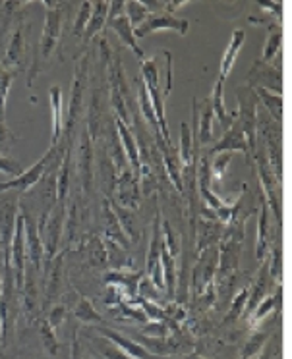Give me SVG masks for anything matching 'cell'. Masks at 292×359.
Instances as JSON below:
<instances>
[{
    "instance_id": "obj_9",
    "label": "cell",
    "mask_w": 292,
    "mask_h": 359,
    "mask_svg": "<svg viewBox=\"0 0 292 359\" xmlns=\"http://www.w3.org/2000/svg\"><path fill=\"white\" fill-rule=\"evenodd\" d=\"M163 29H171V32H176L178 35H186L190 29V22L182 20V18H176L174 14L159 12V14H151L142 25H138L134 29V35L135 39H143L151 33L163 32Z\"/></svg>"
},
{
    "instance_id": "obj_54",
    "label": "cell",
    "mask_w": 292,
    "mask_h": 359,
    "mask_svg": "<svg viewBox=\"0 0 292 359\" xmlns=\"http://www.w3.org/2000/svg\"><path fill=\"white\" fill-rule=\"evenodd\" d=\"M186 359H204V358H199V355H192V358H186Z\"/></svg>"
},
{
    "instance_id": "obj_53",
    "label": "cell",
    "mask_w": 292,
    "mask_h": 359,
    "mask_svg": "<svg viewBox=\"0 0 292 359\" xmlns=\"http://www.w3.org/2000/svg\"><path fill=\"white\" fill-rule=\"evenodd\" d=\"M271 358H273V348L265 350V353H263V355H261V358H258V359H271Z\"/></svg>"
},
{
    "instance_id": "obj_10",
    "label": "cell",
    "mask_w": 292,
    "mask_h": 359,
    "mask_svg": "<svg viewBox=\"0 0 292 359\" xmlns=\"http://www.w3.org/2000/svg\"><path fill=\"white\" fill-rule=\"evenodd\" d=\"M260 219H258V242H255V259L258 263H265L269 257V251L273 248V220H271V211H269L267 201L263 199L260 191Z\"/></svg>"
},
{
    "instance_id": "obj_30",
    "label": "cell",
    "mask_w": 292,
    "mask_h": 359,
    "mask_svg": "<svg viewBox=\"0 0 292 359\" xmlns=\"http://www.w3.org/2000/svg\"><path fill=\"white\" fill-rule=\"evenodd\" d=\"M107 16H109V2H105V0L93 2V10H91V16H89V24H87L81 39L86 41V43H89L97 33L103 32L105 25H107Z\"/></svg>"
},
{
    "instance_id": "obj_16",
    "label": "cell",
    "mask_w": 292,
    "mask_h": 359,
    "mask_svg": "<svg viewBox=\"0 0 292 359\" xmlns=\"http://www.w3.org/2000/svg\"><path fill=\"white\" fill-rule=\"evenodd\" d=\"M234 151H240V153H244L248 158H252V155H250V147H248V141H246L244 133H242V128H240V124H238L237 120L232 122V126H230L229 130H225L221 140L217 141L213 147L209 149V156L221 155V153H234Z\"/></svg>"
},
{
    "instance_id": "obj_13",
    "label": "cell",
    "mask_w": 292,
    "mask_h": 359,
    "mask_svg": "<svg viewBox=\"0 0 292 359\" xmlns=\"http://www.w3.org/2000/svg\"><path fill=\"white\" fill-rule=\"evenodd\" d=\"M87 60L89 56H84V60L78 64L76 68V74H74V86H72V99L70 107H68V124H66V130L72 132V128L76 126V120H78L79 110L84 109V91H86V79H87Z\"/></svg>"
},
{
    "instance_id": "obj_42",
    "label": "cell",
    "mask_w": 292,
    "mask_h": 359,
    "mask_svg": "<svg viewBox=\"0 0 292 359\" xmlns=\"http://www.w3.org/2000/svg\"><path fill=\"white\" fill-rule=\"evenodd\" d=\"M246 305H248V288H242L238 292L234 299H232V304H230L229 315H227V319L225 323H232V320H237L242 317V313L246 311Z\"/></svg>"
},
{
    "instance_id": "obj_7",
    "label": "cell",
    "mask_w": 292,
    "mask_h": 359,
    "mask_svg": "<svg viewBox=\"0 0 292 359\" xmlns=\"http://www.w3.org/2000/svg\"><path fill=\"white\" fill-rule=\"evenodd\" d=\"M58 147V145H56ZM56 147H51L41 156L37 163L33 164L32 168L24 170L16 178L8 180V182H0V191H8V189H16V191H29L33 186H37V182L43 178V174L47 170V166L53 161V155L56 153Z\"/></svg>"
},
{
    "instance_id": "obj_19",
    "label": "cell",
    "mask_w": 292,
    "mask_h": 359,
    "mask_svg": "<svg viewBox=\"0 0 292 359\" xmlns=\"http://www.w3.org/2000/svg\"><path fill=\"white\" fill-rule=\"evenodd\" d=\"M25 50V24L24 22H18L16 27L12 29V35H10L8 47H6V53H4V58H2V66L6 70H12L22 64V58H24Z\"/></svg>"
},
{
    "instance_id": "obj_12",
    "label": "cell",
    "mask_w": 292,
    "mask_h": 359,
    "mask_svg": "<svg viewBox=\"0 0 292 359\" xmlns=\"http://www.w3.org/2000/svg\"><path fill=\"white\" fill-rule=\"evenodd\" d=\"M22 217H24V230H25V253H27V259L32 263V269L39 271L41 263L45 259V248H43V236L39 234V226L35 224V220L27 215L25 211H22Z\"/></svg>"
},
{
    "instance_id": "obj_47",
    "label": "cell",
    "mask_w": 292,
    "mask_h": 359,
    "mask_svg": "<svg viewBox=\"0 0 292 359\" xmlns=\"http://www.w3.org/2000/svg\"><path fill=\"white\" fill-rule=\"evenodd\" d=\"M168 325L171 323H159V320H151L147 327L143 328V336H150V338H166L168 336Z\"/></svg>"
},
{
    "instance_id": "obj_29",
    "label": "cell",
    "mask_w": 292,
    "mask_h": 359,
    "mask_svg": "<svg viewBox=\"0 0 292 359\" xmlns=\"http://www.w3.org/2000/svg\"><path fill=\"white\" fill-rule=\"evenodd\" d=\"M157 141H159V147H161V151H163V163H165V168L166 172H168V178H171V182L174 184V188L178 189V191H184V182H182L180 178L182 164L180 161H178V153L174 151V147L165 145V141L161 140L159 135H157Z\"/></svg>"
},
{
    "instance_id": "obj_23",
    "label": "cell",
    "mask_w": 292,
    "mask_h": 359,
    "mask_svg": "<svg viewBox=\"0 0 292 359\" xmlns=\"http://www.w3.org/2000/svg\"><path fill=\"white\" fill-rule=\"evenodd\" d=\"M143 271H119V273L107 274V284L109 286H117V288L128 297H134L140 290V282L143 278Z\"/></svg>"
},
{
    "instance_id": "obj_37",
    "label": "cell",
    "mask_w": 292,
    "mask_h": 359,
    "mask_svg": "<svg viewBox=\"0 0 292 359\" xmlns=\"http://www.w3.org/2000/svg\"><path fill=\"white\" fill-rule=\"evenodd\" d=\"M124 16L130 20V24L132 27H138V25H142L147 18L151 16L147 8L143 6V2L140 0H130V2H124Z\"/></svg>"
},
{
    "instance_id": "obj_36",
    "label": "cell",
    "mask_w": 292,
    "mask_h": 359,
    "mask_svg": "<svg viewBox=\"0 0 292 359\" xmlns=\"http://www.w3.org/2000/svg\"><path fill=\"white\" fill-rule=\"evenodd\" d=\"M267 259H271V266H267L269 276L273 278L275 284H283V248H281V238L277 240L275 248H271Z\"/></svg>"
},
{
    "instance_id": "obj_17",
    "label": "cell",
    "mask_w": 292,
    "mask_h": 359,
    "mask_svg": "<svg viewBox=\"0 0 292 359\" xmlns=\"http://www.w3.org/2000/svg\"><path fill=\"white\" fill-rule=\"evenodd\" d=\"M114 126H117V132H119L120 145L124 149V155L130 164V170L134 174L135 178L140 180L142 176V156H140V149H138V141H135L134 133L130 132V126H126L120 118H114Z\"/></svg>"
},
{
    "instance_id": "obj_33",
    "label": "cell",
    "mask_w": 292,
    "mask_h": 359,
    "mask_svg": "<svg viewBox=\"0 0 292 359\" xmlns=\"http://www.w3.org/2000/svg\"><path fill=\"white\" fill-rule=\"evenodd\" d=\"M70 161H72V149L66 145L64 151L62 164L58 168V178H56V203L64 205L66 197H68V189H70Z\"/></svg>"
},
{
    "instance_id": "obj_55",
    "label": "cell",
    "mask_w": 292,
    "mask_h": 359,
    "mask_svg": "<svg viewBox=\"0 0 292 359\" xmlns=\"http://www.w3.org/2000/svg\"><path fill=\"white\" fill-rule=\"evenodd\" d=\"M0 292H2V276H0Z\"/></svg>"
},
{
    "instance_id": "obj_50",
    "label": "cell",
    "mask_w": 292,
    "mask_h": 359,
    "mask_svg": "<svg viewBox=\"0 0 292 359\" xmlns=\"http://www.w3.org/2000/svg\"><path fill=\"white\" fill-rule=\"evenodd\" d=\"M122 14H124V0L109 2V16H107V22H112V20H117Z\"/></svg>"
},
{
    "instance_id": "obj_21",
    "label": "cell",
    "mask_w": 292,
    "mask_h": 359,
    "mask_svg": "<svg viewBox=\"0 0 292 359\" xmlns=\"http://www.w3.org/2000/svg\"><path fill=\"white\" fill-rule=\"evenodd\" d=\"M119 203L124 209H135L140 203V180L135 178L132 170L120 172L119 176Z\"/></svg>"
},
{
    "instance_id": "obj_28",
    "label": "cell",
    "mask_w": 292,
    "mask_h": 359,
    "mask_svg": "<svg viewBox=\"0 0 292 359\" xmlns=\"http://www.w3.org/2000/svg\"><path fill=\"white\" fill-rule=\"evenodd\" d=\"M105 27H112L114 32L119 33L120 41H122L126 47L132 48L135 55H138V58H140V60H145V55H143V50L140 48V45H138V39H135L134 27H132L130 20H128L124 14L117 18V20H112V22H107V25H105Z\"/></svg>"
},
{
    "instance_id": "obj_25",
    "label": "cell",
    "mask_w": 292,
    "mask_h": 359,
    "mask_svg": "<svg viewBox=\"0 0 292 359\" xmlns=\"http://www.w3.org/2000/svg\"><path fill=\"white\" fill-rule=\"evenodd\" d=\"M51 99V112H53V133H51V147H56L62 137V89L53 86L48 89Z\"/></svg>"
},
{
    "instance_id": "obj_43",
    "label": "cell",
    "mask_w": 292,
    "mask_h": 359,
    "mask_svg": "<svg viewBox=\"0 0 292 359\" xmlns=\"http://www.w3.org/2000/svg\"><path fill=\"white\" fill-rule=\"evenodd\" d=\"M217 158L213 161V164L209 166V172H211V182H221L227 174V168L229 164L232 163V153H221V155H215Z\"/></svg>"
},
{
    "instance_id": "obj_49",
    "label": "cell",
    "mask_w": 292,
    "mask_h": 359,
    "mask_svg": "<svg viewBox=\"0 0 292 359\" xmlns=\"http://www.w3.org/2000/svg\"><path fill=\"white\" fill-rule=\"evenodd\" d=\"M64 317H66V307H64V305H55V307L51 309V313L47 315V323L53 328H56L62 325Z\"/></svg>"
},
{
    "instance_id": "obj_6",
    "label": "cell",
    "mask_w": 292,
    "mask_h": 359,
    "mask_svg": "<svg viewBox=\"0 0 292 359\" xmlns=\"http://www.w3.org/2000/svg\"><path fill=\"white\" fill-rule=\"evenodd\" d=\"M153 236H151L150 250H147V261H145V274L150 276L153 286L165 292L163 282V266H161V248H163V232H161V215H155L153 220Z\"/></svg>"
},
{
    "instance_id": "obj_41",
    "label": "cell",
    "mask_w": 292,
    "mask_h": 359,
    "mask_svg": "<svg viewBox=\"0 0 292 359\" xmlns=\"http://www.w3.org/2000/svg\"><path fill=\"white\" fill-rule=\"evenodd\" d=\"M39 334H41V342H43V346H45V350H47L51 355H55L56 351H58V340H56L55 328L48 325L47 319L39 320Z\"/></svg>"
},
{
    "instance_id": "obj_4",
    "label": "cell",
    "mask_w": 292,
    "mask_h": 359,
    "mask_svg": "<svg viewBox=\"0 0 292 359\" xmlns=\"http://www.w3.org/2000/svg\"><path fill=\"white\" fill-rule=\"evenodd\" d=\"M109 81H111V102L112 109L117 112V118H120L126 126H130V114H128V87L120 64V55H112V62L109 64Z\"/></svg>"
},
{
    "instance_id": "obj_39",
    "label": "cell",
    "mask_w": 292,
    "mask_h": 359,
    "mask_svg": "<svg viewBox=\"0 0 292 359\" xmlns=\"http://www.w3.org/2000/svg\"><path fill=\"white\" fill-rule=\"evenodd\" d=\"M74 315H76L79 320L87 323V325H91V323H103L101 313H97L93 304H91L89 299H86V297L79 299L78 305H76V309H74Z\"/></svg>"
},
{
    "instance_id": "obj_48",
    "label": "cell",
    "mask_w": 292,
    "mask_h": 359,
    "mask_svg": "<svg viewBox=\"0 0 292 359\" xmlns=\"http://www.w3.org/2000/svg\"><path fill=\"white\" fill-rule=\"evenodd\" d=\"M16 141L18 137L12 133L8 126L4 124V122H0V155H4V151H8Z\"/></svg>"
},
{
    "instance_id": "obj_22",
    "label": "cell",
    "mask_w": 292,
    "mask_h": 359,
    "mask_svg": "<svg viewBox=\"0 0 292 359\" xmlns=\"http://www.w3.org/2000/svg\"><path fill=\"white\" fill-rule=\"evenodd\" d=\"M209 101H211L213 116H217L219 124H221L225 130H229L230 126H232V122L237 120V112H229V110H227V104H225V79L217 78V83H215L213 91H211Z\"/></svg>"
},
{
    "instance_id": "obj_40",
    "label": "cell",
    "mask_w": 292,
    "mask_h": 359,
    "mask_svg": "<svg viewBox=\"0 0 292 359\" xmlns=\"http://www.w3.org/2000/svg\"><path fill=\"white\" fill-rule=\"evenodd\" d=\"M138 102H140V110H142L143 118L147 120V124H151V128L155 130V133L159 135V124H157V118H155V112H153V107H151L150 101V95L145 91V87L140 81V93H138Z\"/></svg>"
},
{
    "instance_id": "obj_24",
    "label": "cell",
    "mask_w": 292,
    "mask_h": 359,
    "mask_svg": "<svg viewBox=\"0 0 292 359\" xmlns=\"http://www.w3.org/2000/svg\"><path fill=\"white\" fill-rule=\"evenodd\" d=\"M223 230H225V224L219 222V220H209V219H199L198 222V255L207 248L211 245H217L219 240H221Z\"/></svg>"
},
{
    "instance_id": "obj_26",
    "label": "cell",
    "mask_w": 292,
    "mask_h": 359,
    "mask_svg": "<svg viewBox=\"0 0 292 359\" xmlns=\"http://www.w3.org/2000/svg\"><path fill=\"white\" fill-rule=\"evenodd\" d=\"M180 147H178V161L184 168H190L194 164V158H198V145L194 143V133L188 122H180Z\"/></svg>"
},
{
    "instance_id": "obj_38",
    "label": "cell",
    "mask_w": 292,
    "mask_h": 359,
    "mask_svg": "<svg viewBox=\"0 0 292 359\" xmlns=\"http://www.w3.org/2000/svg\"><path fill=\"white\" fill-rule=\"evenodd\" d=\"M12 79H14V72L6 70L0 64V122H4V116H6V102H8Z\"/></svg>"
},
{
    "instance_id": "obj_14",
    "label": "cell",
    "mask_w": 292,
    "mask_h": 359,
    "mask_svg": "<svg viewBox=\"0 0 292 359\" xmlns=\"http://www.w3.org/2000/svg\"><path fill=\"white\" fill-rule=\"evenodd\" d=\"M18 212H20L18 205H0V248H2V263L4 265H10V248H12V240H14Z\"/></svg>"
},
{
    "instance_id": "obj_11",
    "label": "cell",
    "mask_w": 292,
    "mask_h": 359,
    "mask_svg": "<svg viewBox=\"0 0 292 359\" xmlns=\"http://www.w3.org/2000/svg\"><path fill=\"white\" fill-rule=\"evenodd\" d=\"M192 110H194V130L192 133L198 132V141L201 147H206L213 140V128H211V122H213V109H211V101L209 97L204 99V101L192 102Z\"/></svg>"
},
{
    "instance_id": "obj_27",
    "label": "cell",
    "mask_w": 292,
    "mask_h": 359,
    "mask_svg": "<svg viewBox=\"0 0 292 359\" xmlns=\"http://www.w3.org/2000/svg\"><path fill=\"white\" fill-rule=\"evenodd\" d=\"M246 41V33L242 29H234L232 32V37H230L229 45H227V50H225V55H223L221 60V70H219V78L227 79V76L232 70V66L237 62L238 55H240V50H242V45H244Z\"/></svg>"
},
{
    "instance_id": "obj_44",
    "label": "cell",
    "mask_w": 292,
    "mask_h": 359,
    "mask_svg": "<svg viewBox=\"0 0 292 359\" xmlns=\"http://www.w3.org/2000/svg\"><path fill=\"white\" fill-rule=\"evenodd\" d=\"M91 10H93V2H81L79 6L78 18H76V24H74V35L81 39L84 32H86L87 24H89V16H91Z\"/></svg>"
},
{
    "instance_id": "obj_15",
    "label": "cell",
    "mask_w": 292,
    "mask_h": 359,
    "mask_svg": "<svg viewBox=\"0 0 292 359\" xmlns=\"http://www.w3.org/2000/svg\"><path fill=\"white\" fill-rule=\"evenodd\" d=\"M97 330H99V332H101V336H105L109 342L114 344L119 350L124 351L128 358H132V359H165V358H161V355L151 353V351L147 350L143 344L135 342V340H132V338H128V336H124V334H120V332H117V330H111V328H105V327H99Z\"/></svg>"
},
{
    "instance_id": "obj_51",
    "label": "cell",
    "mask_w": 292,
    "mask_h": 359,
    "mask_svg": "<svg viewBox=\"0 0 292 359\" xmlns=\"http://www.w3.org/2000/svg\"><path fill=\"white\" fill-rule=\"evenodd\" d=\"M260 4L261 10H267V12H275L277 18H281V14H283V6H281V2H258Z\"/></svg>"
},
{
    "instance_id": "obj_5",
    "label": "cell",
    "mask_w": 292,
    "mask_h": 359,
    "mask_svg": "<svg viewBox=\"0 0 292 359\" xmlns=\"http://www.w3.org/2000/svg\"><path fill=\"white\" fill-rule=\"evenodd\" d=\"M246 86L252 89H267L277 95H283V68L255 60L246 78Z\"/></svg>"
},
{
    "instance_id": "obj_52",
    "label": "cell",
    "mask_w": 292,
    "mask_h": 359,
    "mask_svg": "<svg viewBox=\"0 0 292 359\" xmlns=\"http://www.w3.org/2000/svg\"><path fill=\"white\" fill-rule=\"evenodd\" d=\"M72 359H81V348H79L76 334H74V342H72Z\"/></svg>"
},
{
    "instance_id": "obj_31",
    "label": "cell",
    "mask_w": 292,
    "mask_h": 359,
    "mask_svg": "<svg viewBox=\"0 0 292 359\" xmlns=\"http://www.w3.org/2000/svg\"><path fill=\"white\" fill-rule=\"evenodd\" d=\"M105 234L109 236L111 242L119 243L122 250L130 248V240H128V236L124 234V230L120 226L117 215L112 212V207L109 201H105Z\"/></svg>"
},
{
    "instance_id": "obj_18",
    "label": "cell",
    "mask_w": 292,
    "mask_h": 359,
    "mask_svg": "<svg viewBox=\"0 0 292 359\" xmlns=\"http://www.w3.org/2000/svg\"><path fill=\"white\" fill-rule=\"evenodd\" d=\"M199 178H198V191L199 197H201V205L211 209V211H221L223 207H227V201H223L221 197L215 196L213 188H211V172H209V161L206 156L199 158Z\"/></svg>"
},
{
    "instance_id": "obj_35",
    "label": "cell",
    "mask_w": 292,
    "mask_h": 359,
    "mask_svg": "<svg viewBox=\"0 0 292 359\" xmlns=\"http://www.w3.org/2000/svg\"><path fill=\"white\" fill-rule=\"evenodd\" d=\"M269 336H271V332H267V330H253L252 336L242 346V355H240V359L258 358V353L265 348Z\"/></svg>"
},
{
    "instance_id": "obj_3",
    "label": "cell",
    "mask_w": 292,
    "mask_h": 359,
    "mask_svg": "<svg viewBox=\"0 0 292 359\" xmlns=\"http://www.w3.org/2000/svg\"><path fill=\"white\" fill-rule=\"evenodd\" d=\"M238 97V112H237V122L242 128L246 141H248V147H250V155L255 153V116H258V95L253 91L252 87H238L237 89Z\"/></svg>"
},
{
    "instance_id": "obj_1",
    "label": "cell",
    "mask_w": 292,
    "mask_h": 359,
    "mask_svg": "<svg viewBox=\"0 0 292 359\" xmlns=\"http://www.w3.org/2000/svg\"><path fill=\"white\" fill-rule=\"evenodd\" d=\"M45 4V25H43V33H41L39 47L35 50V58H33L32 72L27 78V87L33 86V81L41 72V66L51 60V56L56 50V45L60 41V33H62L64 25V14L60 10V2H43Z\"/></svg>"
},
{
    "instance_id": "obj_34",
    "label": "cell",
    "mask_w": 292,
    "mask_h": 359,
    "mask_svg": "<svg viewBox=\"0 0 292 359\" xmlns=\"http://www.w3.org/2000/svg\"><path fill=\"white\" fill-rule=\"evenodd\" d=\"M283 24L281 22H277L275 25H271V29H269L267 41H265V45H263V53H261V62L271 64L273 62V58L275 56L281 55V45H283Z\"/></svg>"
},
{
    "instance_id": "obj_46",
    "label": "cell",
    "mask_w": 292,
    "mask_h": 359,
    "mask_svg": "<svg viewBox=\"0 0 292 359\" xmlns=\"http://www.w3.org/2000/svg\"><path fill=\"white\" fill-rule=\"evenodd\" d=\"M0 172L16 178V176H20L24 172V166H22V163H18L16 158H12V156L0 155Z\"/></svg>"
},
{
    "instance_id": "obj_32",
    "label": "cell",
    "mask_w": 292,
    "mask_h": 359,
    "mask_svg": "<svg viewBox=\"0 0 292 359\" xmlns=\"http://www.w3.org/2000/svg\"><path fill=\"white\" fill-rule=\"evenodd\" d=\"M258 95V101L263 104V110L267 112L269 116L277 120L279 124H283V110H284V101L283 95H277L267 89H253Z\"/></svg>"
},
{
    "instance_id": "obj_20",
    "label": "cell",
    "mask_w": 292,
    "mask_h": 359,
    "mask_svg": "<svg viewBox=\"0 0 292 359\" xmlns=\"http://www.w3.org/2000/svg\"><path fill=\"white\" fill-rule=\"evenodd\" d=\"M281 305H283V284H277L275 296L263 297L260 304L255 305V309L250 315H246L248 317V325L252 328H258L271 313L281 311Z\"/></svg>"
},
{
    "instance_id": "obj_2",
    "label": "cell",
    "mask_w": 292,
    "mask_h": 359,
    "mask_svg": "<svg viewBox=\"0 0 292 359\" xmlns=\"http://www.w3.org/2000/svg\"><path fill=\"white\" fill-rule=\"evenodd\" d=\"M258 161V178L261 184V196L267 201L269 211L273 212L277 226L281 230L283 226V184L275 178V174L269 166L267 158L263 153H255L253 156Z\"/></svg>"
},
{
    "instance_id": "obj_45",
    "label": "cell",
    "mask_w": 292,
    "mask_h": 359,
    "mask_svg": "<svg viewBox=\"0 0 292 359\" xmlns=\"http://www.w3.org/2000/svg\"><path fill=\"white\" fill-rule=\"evenodd\" d=\"M24 2H0V37L10 29V22H12L10 18L14 16V12Z\"/></svg>"
},
{
    "instance_id": "obj_8",
    "label": "cell",
    "mask_w": 292,
    "mask_h": 359,
    "mask_svg": "<svg viewBox=\"0 0 292 359\" xmlns=\"http://www.w3.org/2000/svg\"><path fill=\"white\" fill-rule=\"evenodd\" d=\"M217 261H219V250L217 245L207 248L198 255V263L194 269V294L196 297L201 296L215 280V274H217Z\"/></svg>"
}]
</instances>
